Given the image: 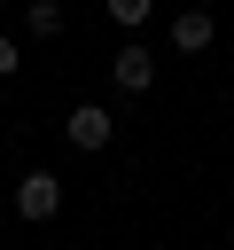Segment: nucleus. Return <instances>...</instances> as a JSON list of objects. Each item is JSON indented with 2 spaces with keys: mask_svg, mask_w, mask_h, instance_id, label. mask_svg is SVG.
Wrapping results in <instances>:
<instances>
[{
  "mask_svg": "<svg viewBox=\"0 0 234 250\" xmlns=\"http://www.w3.org/2000/svg\"><path fill=\"white\" fill-rule=\"evenodd\" d=\"M16 211H23V219H55V211H62V180H55V172H23V180H16Z\"/></svg>",
  "mask_w": 234,
  "mask_h": 250,
  "instance_id": "nucleus-1",
  "label": "nucleus"
},
{
  "mask_svg": "<svg viewBox=\"0 0 234 250\" xmlns=\"http://www.w3.org/2000/svg\"><path fill=\"white\" fill-rule=\"evenodd\" d=\"M109 133H117V117H109L101 102H78V109H70V141H78V148H109Z\"/></svg>",
  "mask_w": 234,
  "mask_h": 250,
  "instance_id": "nucleus-2",
  "label": "nucleus"
},
{
  "mask_svg": "<svg viewBox=\"0 0 234 250\" xmlns=\"http://www.w3.org/2000/svg\"><path fill=\"white\" fill-rule=\"evenodd\" d=\"M211 31H218V23H211L203 8H179V16H172V47H179V55H203Z\"/></svg>",
  "mask_w": 234,
  "mask_h": 250,
  "instance_id": "nucleus-3",
  "label": "nucleus"
},
{
  "mask_svg": "<svg viewBox=\"0 0 234 250\" xmlns=\"http://www.w3.org/2000/svg\"><path fill=\"white\" fill-rule=\"evenodd\" d=\"M109 70H117V86H125V94H140V86L156 78V55H148V47H125V55L109 62Z\"/></svg>",
  "mask_w": 234,
  "mask_h": 250,
  "instance_id": "nucleus-4",
  "label": "nucleus"
},
{
  "mask_svg": "<svg viewBox=\"0 0 234 250\" xmlns=\"http://www.w3.org/2000/svg\"><path fill=\"white\" fill-rule=\"evenodd\" d=\"M23 31H31V39H55V31H62V8H55V0H31V8H23Z\"/></svg>",
  "mask_w": 234,
  "mask_h": 250,
  "instance_id": "nucleus-5",
  "label": "nucleus"
},
{
  "mask_svg": "<svg viewBox=\"0 0 234 250\" xmlns=\"http://www.w3.org/2000/svg\"><path fill=\"white\" fill-rule=\"evenodd\" d=\"M101 8H109L117 23H148V8H156V0H101Z\"/></svg>",
  "mask_w": 234,
  "mask_h": 250,
  "instance_id": "nucleus-6",
  "label": "nucleus"
},
{
  "mask_svg": "<svg viewBox=\"0 0 234 250\" xmlns=\"http://www.w3.org/2000/svg\"><path fill=\"white\" fill-rule=\"evenodd\" d=\"M16 62H23V55H16V39H0V78H8Z\"/></svg>",
  "mask_w": 234,
  "mask_h": 250,
  "instance_id": "nucleus-7",
  "label": "nucleus"
}]
</instances>
